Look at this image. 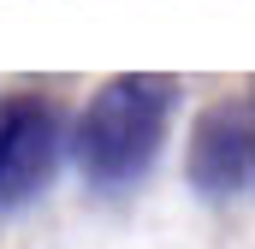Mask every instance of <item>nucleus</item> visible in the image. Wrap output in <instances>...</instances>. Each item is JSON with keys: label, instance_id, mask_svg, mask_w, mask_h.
Segmentation results:
<instances>
[{"label": "nucleus", "instance_id": "1", "mask_svg": "<svg viewBox=\"0 0 255 249\" xmlns=\"http://www.w3.org/2000/svg\"><path fill=\"white\" fill-rule=\"evenodd\" d=\"M178 113V83L160 71H119L107 77L89 107L77 113V136L71 154L83 166V178L95 190H130L136 178H148L166 130Z\"/></svg>", "mask_w": 255, "mask_h": 249}, {"label": "nucleus", "instance_id": "2", "mask_svg": "<svg viewBox=\"0 0 255 249\" xmlns=\"http://www.w3.org/2000/svg\"><path fill=\"white\" fill-rule=\"evenodd\" d=\"M184 172L202 202H232L244 184H255V101L226 95L196 113L184 142Z\"/></svg>", "mask_w": 255, "mask_h": 249}, {"label": "nucleus", "instance_id": "3", "mask_svg": "<svg viewBox=\"0 0 255 249\" xmlns=\"http://www.w3.org/2000/svg\"><path fill=\"white\" fill-rule=\"evenodd\" d=\"M60 166V113L42 95H0V208H24Z\"/></svg>", "mask_w": 255, "mask_h": 249}]
</instances>
